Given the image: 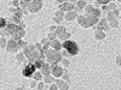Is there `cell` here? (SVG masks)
<instances>
[{
	"label": "cell",
	"instance_id": "1",
	"mask_svg": "<svg viewBox=\"0 0 121 90\" xmlns=\"http://www.w3.org/2000/svg\"><path fill=\"white\" fill-rule=\"evenodd\" d=\"M62 46L65 51H66L70 56H75L79 52L78 45L75 41L72 40H65L62 44Z\"/></svg>",
	"mask_w": 121,
	"mask_h": 90
},
{
	"label": "cell",
	"instance_id": "2",
	"mask_svg": "<svg viewBox=\"0 0 121 90\" xmlns=\"http://www.w3.org/2000/svg\"><path fill=\"white\" fill-rule=\"evenodd\" d=\"M47 61L51 64H56L61 60V55L57 50H49L46 53Z\"/></svg>",
	"mask_w": 121,
	"mask_h": 90
},
{
	"label": "cell",
	"instance_id": "3",
	"mask_svg": "<svg viewBox=\"0 0 121 90\" xmlns=\"http://www.w3.org/2000/svg\"><path fill=\"white\" fill-rule=\"evenodd\" d=\"M36 68H36V66L34 64L29 63V64H27L22 70V75L26 78H32V77L33 76V75L36 71Z\"/></svg>",
	"mask_w": 121,
	"mask_h": 90
},
{
	"label": "cell",
	"instance_id": "4",
	"mask_svg": "<svg viewBox=\"0 0 121 90\" xmlns=\"http://www.w3.org/2000/svg\"><path fill=\"white\" fill-rule=\"evenodd\" d=\"M43 6V0H32L29 3L27 7L28 10L32 13L37 12L41 9Z\"/></svg>",
	"mask_w": 121,
	"mask_h": 90
},
{
	"label": "cell",
	"instance_id": "5",
	"mask_svg": "<svg viewBox=\"0 0 121 90\" xmlns=\"http://www.w3.org/2000/svg\"><path fill=\"white\" fill-rule=\"evenodd\" d=\"M20 48H21V46H19L18 41H17V40L14 39L9 40L7 43V46H6L7 51H8L10 52H12V53L17 52Z\"/></svg>",
	"mask_w": 121,
	"mask_h": 90
},
{
	"label": "cell",
	"instance_id": "6",
	"mask_svg": "<svg viewBox=\"0 0 121 90\" xmlns=\"http://www.w3.org/2000/svg\"><path fill=\"white\" fill-rule=\"evenodd\" d=\"M56 34L61 40H67L70 36V34L67 33L65 28L62 26L57 28L56 30Z\"/></svg>",
	"mask_w": 121,
	"mask_h": 90
},
{
	"label": "cell",
	"instance_id": "7",
	"mask_svg": "<svg viewBox=\"0 0 121 90\" xmlns=\"http://www.w3.org/2000/svg\"><path fill=\"white\" fill-rule=\"evenodd\" d=\"M74 6L73 4L69 3L67 2L64 3L59 6V8L62 11H70L74 9Z\"/></svg>",
	"mask_w": 121,
	"mask_h": 90
},
{
	"label": "cell",
	"instance_id": "8",
	"mask_svg": "<svg viewBox=\"0 0 121 90\" xmlns=\"http://www.w3.org/2000/svg\"><path fill=\"white\" fill-rule=\"evenodd\" d=\"M52 73L56 78H59L63 75L64 69L60 66H55L52 69Z\"/></svg>",
	"mask_w": 121,
	"mask_h": 90
},
{
	"label": "cell",
	"instance_id": "9",
	"mask_svg": "<svg viewBox=\"0 0 121 90\" xmlns=\"http://www.w3.org/2000/svg\"><path fill=\"white\" fill-rule=\"evenodd\" d=\"M50 67L49 64H47V63H44L43 67L40 68L41 71L42 73L45 76H48L50 73Z\"/></svg>",
	"mask_w": 121,
	"mask_h": 90
},
{
	"label": "cell",
	"instance_id": "10",
	"mask_svg": "<svg viewBox=\"0 0 121 90\" xmlns=\"http://www.w3.org/2000/svg\"><path fill=\"white\" fill-rule=\"evenodd\" d=\"M50 45H51V46L53 48H54L55 50H57V51L60 50L61 49V48L62 47V45L60 44V43L56 39L53 40L52 41L50 42Z\"/></svg>",
	"mask_w": 121,
	"mask_h": 90
},
{
	"label": "cell",
	"instance_id": "11",
	"mask_svg": "<svg viewBox=\"0 0 121 90\" xmlns=\"http://www.w3.org/2000/svg\"><path fill=\"white\" fill-rule=\"evenodd\" d=\"M76 17H77L76 12L73 11H69L67 13L65 14V19L67 20V21H72V20L75 19Z\"/></svg>",
	"mask_w": 121,
	"mask_h": 90
},
{
	"label": "cell",
	"instance_id": "12",
	"mask_svg": "<svg viewBox=\"0 0 121 90\" xmlns=\"http://www.w3.org/2000/svg\"><path fill=\"white\" fill-rule=\"evenodd\" d=\"M88 19H89L90 22V24L91 25V26H92L93 25L96 24L98 21V17L96 16H93V15H88Z\"/></svg>",
	"mask_w": 121,
	"mask_h": 90
},
{
	"label": "cell",
	"instance_id": "13",
	"mask_svg": "<svg viewBox=\"0 0 121 90\" xmlns=\"http://www.w3.org/2000/svg\"><path fill=\"white\" fill-rule=\"evenodd\" d=\"M42 73H40L39 71L35 72L33 75V78H34L36 81H41L43 79V75Z\"/></svg>",
	"mask_w": 121,
	"mask_h": 90
},
{
	"label": "cell",
	"instance_id": "14",
	"mask_svg": "<svg viewBox=\"0 0 121 90\" xmlns=\"http://www.w3.org/2000/svg\"><path fill=\"white\" fill-rule=\"evenodd\" d=\"M76 4H77V7L80 9H82V8L86 7V2L83 1V0L78 1H77Z\"/></svg>",
	"mask_w": 121,
	"mask_h": 90
},
{
	"label": "cell",
	"instance_id": "15",
	"mask_svg": "<svg viewBox=\"0 0 121 90\" xmlns=\"http://www.w3.org/2000/svg\"><path fill=\"white\" fill-rule=\"evenodd\" d=\"M90 15H93V16H96L97 17L100 16V12L98 8H93L92 10L91 11L90 14Z\"/></svg>",
	"mask_w": 121,
	"mask_h": 90
},
{
	"label": "cell",
	"instance_id": "16",
	"mask_svg": "<svg viewBox=\"0 0 121 90\" xmlns=\"http://www.w3.org/2000/svg\"><path fill=\"white\" fill-rule=\"evenodd\" d=\"M44 62L43 61H42V60H37V61H35V65L36 66V68L40 69V68L43 67V66L44 65Z\"/></svg>",
	"mask_w": 121,
	"mask_h": 90
},
{
	"label": "cell",
	"instance_id": "17",
	"mask_svg": "<svg viewBox=\"0 0 121 90\" xmlns=\"http://www.w3.org/2000/svg\"><path fill=\"white\" fill-rule=\"evenodd\" d=\"M29 3H30V2L27 1L26 0H21V1H20L21 7L23 8H26V7H28Z\"/></svg>",
	"mask_w": 121,
	"mask_h": 90
},
{
	"label": "cell",
	"instance_id": "18",
	"mask_svg": "<svg viewBox=\"0 0 121 90\" xmlns=\"http://www.w3.org/2000/svg\"><path fill=\"white\" fill-rule=\"evenodd\" d=\"M103 34L104 33H102L100 31H98L95 33V37L96 38V39H102L103 37H102V35H104Z\"/></svg>",
	"mask_w": 121,
	"mask_h": 90
},
{
	"label": "cell",
	"instance_id": "19",
	"mask_svg": "<svg viewBox=\"0 0 121 90\" xmlns=\"http://www.w3.org/2000/svg\"><path fill=\"white\" fill-rule=\"evenodd\" d=\"M6 25H7V22H6V19L3 18H1V20H0V27H1V28L5 27Z\"/></svg>",
	"mask_w": 121,
	"mask_h": 90
},
{
	"label": "cell",
	"instance_id": "20",
	"mask_svg": "<svg viewBox=\"0 0 121 90\" xmlns=\"http://www.w3.org/2000/svg\"><path fill=\"white\" fill-rule=\"evenodd\" d=\"M93 8V7H92V6H90V5H88V6H86L85 8V12L88 15H90V14L91 11L92 10V9Z\"/></svg>",
	"mask_w": 121,
	"mask_h": 90
},
{
	"label": "cell",
	"instance_id": "21",
	"mask_svg": "<svg viewBox=\"0 0 121 90\" xmlns=\"http://www.w3.org/2000/svg\"><path fill=\"white\" fill-rule=\"evenodd\" d=\"M12 20L14 22H15L16 24H20V23L21 22V19H19V18L17 17L16 16H13L12 18Z\"/></svg>",
	"mask_w": 121,
	"mask_h": 90
},
{
	"label": "cell",
	"instance_id": "22",
	"mask_svg": "<svg viewBox=\"0 0 121 90\" xmlns=\"http://www.w3.org/2000/svg\"><path fill=\"white\" fill-rule=\"evenodd\" d=\"M84 19H85V17L83 16H78L77 17V22L78 23H79V24L81 25V23H82Z\"/></svg>",
	"mask_w": 121,
	"mask_h": 90
},
{
	"label": "cell",
	"instance_id": "23",
	"mask_svg": "<svg viewBox=\"0 0 121 90\" xmlns=\"http://www.w3.org/2000/svg\"><path fill=\"white\" fill-rule=\"evenodd\" d=\"M53 80V78L52 76H46L45 78V82H47V83H50L52 82V81Z\"/></svg>",
	"mask_w": 121,
	"mask_h": 90
},
{
	"label": "cell",
	"instance_id": "24",
	"mask_svg": "<svg viewBox=\"0 0 121 90\" xmlns=\"http://www.w3.org/2000/svg\"><path fill=\"white\" fill-rule=\"evenodd\" d=\"M56 34H53V33H50V34H48V38H49L50 40H55L56 38Z\"/></svg>",
	"mask_w": 121,
	"mask_h": 90
},
{
	"label": "cell",
	"instance_id": "25",
	"mask_svg": "<svg viewBox=\"0 0 121 90\" xmlns=\"http://www.w3.org/2000/svg\"><path fill=\"white\" fill-rule=\"evenodd\" d=\"M55 15H56V16L60 17V18H63L64 14V11H61V10H59V11H58L56 13H55Z\"/></svg>",
	"mask_w": 121,
	"mask_h": 90
},
{
	"label": "cell",
	"instance_id": "26",
	"mask_svg": "<svg viewBox=\"0 0 121 90\" xmlns=\"http://www.w3.org/2000/svg\"><path fill=\"white\" fill-rule=\"evenodd\" d=\"M62 20V18H60V17H58V16H56L55 18L53 19V21L55 22H56V23H59Z\"/></svg>",
	"mask_w": 121,
	"mask_h": 90
},
{
	"label": "cell",
	"instance_id": "27",
	"mask_svg": "<svg viewBox=\"0 0 121 90\" xmlns=\"http://www.w3.org/2000/svg\"><path fill=\"white\" fill-rule=\"evenodd\" d=\"M6 39L2 37L1 38V46L2 48H3L4 47H5V45H6Z\"/></svg>",
	"mask_w": 121,
	"mask_h": 90
},
{
	"label": "cell",
	"instance_id": "28",
	"mask_svg": "<svg viewBox=\"0 0 121 90\" xmlns=\"http://www.w3.org/2000/svg\"><path fill=\"white\" fill-rule=\"evenodd\" d=\"M110 1V0H98V1L100 4H105L108 3Z\"/></svg>",
	"mask_w": 121,
	"mask_h": 90
},
{
	"label": "cell",
	"instance_id": "29",
	"mask_svg": "<svg viewBox=\"0 0 121 90\" xmlns=\"http://www.w3.org/2000/svg\"><path fill=\"white\" fill-rule=\"evenodd\" d=\"M62 65L63 66H68L69 65V61H68V60H62Z\"/></svg>",
	"mask_w": 121,
	"mask_h": 90
},
{
	"label": "cell",
	"instance_id": "30",
	"mask_svg": "<svg viewBox=\"0 0 121 90\" xmlns=\"http://www.w3.org/2000/svg\"><path fill=\"white\" fill-rule=\"evenodd\" d=\"M116 63L118 64L119 66H121V56H118L116 59Z\"/></svg>",
	"mask_w": 121,
	"mask_h": 90
},
{
	"label": "cell",
	"instance_id": "31",
	"mask_svg": "<svg viewBox=\"0 0 121 90\" xmlns=\"http://www.w3.org/2000/svg\"><path fill=\"white\" fill-rule=\"evenodd\" d=\"M19 1H18V0H14L13 1V6L15 7H18L19 6Z\"/></svg>",
	"mask_w": 121,
	"mask_h": 90
},
{
	"label": "cell",
	"instance_id": "32",
	"mask_svg": "<svg viewBox=\"0 0 121 90\" xmlns=\"http://www.w3.org/2000/svg\"><path fill=\"white\" fill-rule=\"evenodd\" d=\"M59 3H65V2H67L69 0H57Z\"/></svg>",
	"mask_w": 121,
	"mask_h": 90
},
{
	"label": "cell",
	"instance_id": "33",
	"mask_svg": "<svg viewBox=\"0 0 121 90\" xmlns=\"http://www.w3.org/2000/svg\"><path fill=\"white\" fill-rule=\"evenodd\" d=\"M70 3H72V4H74V3H77L76 2V0H70Z\"/></svg>",
	"mask_w": 121,
	"mask_h": 90
},
{
	"label": "cell",
	"instance_id": "34",
	"mask_svg": "<svg viewBox=\"0 0 121 90\" xmlns=\"http://www.w3.org/2000/svg\"><path fill=\"white\" fill-rule=\"evenodd\" d=\"M26 1H28V2H31L32 0H26Z\"/></svg>",
	"mask_w": 121,
	"mask_h": 90
}]
</instances>
